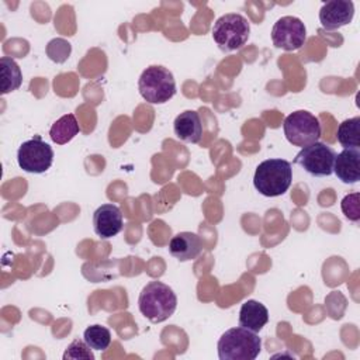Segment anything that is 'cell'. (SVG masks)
Segmentation results:
<instances>
[{
    "label": "cell",
    "mask_w": 360,
    "mask_h": 360,
    "mask_svg": "<svg viewBox=\"0 0 360 360\" xmlns=\"http://www.w3.org/2000/svg\"><path fill=\"white\" fill-rule=\"evenodd\" d=\"M336 138H338V142L345 149H359L360 148V117H353L342 121L338 127Z\"/></svg>",
    "instance_id": "ac0fdd59"
},
{
    "label": "cell",
    "mask_w": 360,
    "mask_h": 360,
    "mask_svg": "<svg viewBox=\"0 0 360 360\" xmlns=\"http://www.w3.org/2000/svg\"><path fill=\"white\" fill-rule=\"evenodd\" d=\"M354 4L350 0H330L322 4L319 21L325 31H335L352 22Z\"/></svg>",
    "instance_id": "30bf717a"
},
{
    "label": "cell",
    "mask_w": 360,
    "mask_h": 360,
    "mask_svg": "<svg viewBox=\"0 0 360 360\" xmlns=\"http://www.w3.org/2000/svg\"><path fill=\"white\" fill-rule=\"evenodd\" d=\"M174 135L187 143H198L202 136V124L200 114L194 110L180 112L173 122Z\"/></svg>",
    "instance_id": "4fadbf2b"
},
{
    "label": "cell",
    "mask_w": 360,
    "mask_h": 360,
    "mask_svg": "<svg viewBox=\"0 0 360 360\" xmlns=\"http://www.w3.org/2000/svg\"><path fill=\"white\" fill-rule=\"evenodd\" d=\"M217 349L219 360H255L262 350V339L246 328H231L221 335Z\"/></svg>",
    "instance_id": "3957f363"
},
{
    "label": "cell",
    "mask_w": 360,
    "mask_h": 360,
    "mask_svg": "<svg viewBox=\"0 0 360 360\" xmlns=\"http://www.w3.org/2000/svg\"><path fill=\"white\" fill-rule=\"evenodd\" d=\"M83 340L93 350H105L111 343V332L103 325H90L83 332Z\"/></svg>",
    "instance_id": "d6986e66"
},
{
    "label": "cell",
    "mask_w": 360,
    "mask_h": 360,
    "mask_svg": "<svg viewBox=\"0 0 360 360\" xmlns=\"http://www.w3.org/2000/svg\"><path fill=\"white\" fill-rule=\"evenodd\" d=\"M212 38L224 52L240 49L249 39L250 24L246 17L238 13L221 15L212 27Z\"/></svg>",
    "instance_id": "5b68a950"
},
{
    "label": "cell",
    "mask_w": 360,
    "mask_h": 360,
    "mask_svg": "<svg viewBox=\"0 0 360 360\" xmlns=\"http://www.w3.org/2000/svg\"><path fill=\"white\" fill-rule=\"evenodd\" d=\"M292 167L288 160L274 158L257 165L253 176L255 188L264 197L283 195L291 186Z\"/></svg>",
    "instance_id": "7a4b0ae2"
},
{
    "label": "cell",
    "mask_w": 360,
    "mask_h": 360,
    "mask_svg": "<svg viewBox=\"0 0 360 360\" xmlns=\"http://www.w3.org/2000/svg\"><path fill=\"white\" fill-rule=\"evenodd\" d=\"M340 208L347 219L357 222L360 219V194L350 193L345 195L340 202Z\"/></svg>",
    "instance_id": "7402d4cb"
},
{
    "label": "cell",
    "mask_w": 360,
    "mask_h": 360,
    "mask_svg": "<svg viewBox=\"0 0 360 360\" xmlns=\"http://www.w3.org/2000/svg\"><path fill=\"white\" fill-rule=\"evenodd\" d=\"M271 41L274 46L284 51H297L307 41L305 24L294 15L278 18L271 28Z\"/></svg>",
    "instance_id": "9c48e42d"
},
{
    "label": "cell",
    "mask_w": 360,
    "mask_h": 360,
    "mask_svg": "<svg viewBox=\"0 0 360 360\" xmlns=\"http://www.w3.org/2000/svg\"><path fill=\"white\" fill-rule=\"evenodd\" d=\"M70 51H72L70 44L63 38H55L49 41L46 45L48 58L56 63H63L69 58Z\"/></svg>",
    "instance_id": "ffe728a7"
},
{
    "label": "cell",
    "mask_w": 360,
    "mask_h": 360,
    "mask_svg": "<svg viewBox=\"0 0 360 360\" xmlns=\"http://www.w3.org/2000/svg\"><path fill=\"white\" fill-rule=\"evenodd\" d=\"M267 322L269 311L262 302L256 300H248L242 304L239 309V326L257 333Z\"/></svg>",
    "instance_id": "9a60e30c"
},
{
    "label": "cell",
    "mask_w": 360,
    "mask_h": 360,
    "mask_svg": "<svg viewBox=\"0 0 360 360\" xmlns=\"http://www.w3.org/2000/svg\"><path fill=\"white\" fill-rule=\"evenodd\" d=\"M336 152L323 142H314L301 148L294 163L301 166L307 173L315 177H325L333 173V162Z\"/></svg>",
    "instance_id": "52a82bcc"
},
{
    "label": "cell",
    "mask_w": 360,
    "mask_h": 360,
    "mask_svg": "<svg viewBox=\"0 0 360 360\" xmlns=\"http://www.w3.org/2000/svg\"><path fill=\"white\" fill-rule=\"evenodd\" d=\"M68 359H73V360H77V359H83V360H93L94 359V354L91 352V347L84 342V340H79V339H75L65 350L63 353V360H68Z\"/></svg>",
    "instance_id": "44dd1931"
},
{
    "label": "cell",
    "mask_w": 360,
    "mask_h": 360,
    "mask_svg": "<svg viewBox=\"0 0 360 360\" xmlns=\"http://www.w3.org/2000/svg\"><path fill=\"white\" fill-rule=\"evenodd\" d=\"M142 98L150 104H165L176 94V80L173 73L160 65L146 68L138 80Z\"/></svg>",
    "instance_id": "277c9868"
},
{
    "label": "cell",
    "mask_w": 360,
    "mask_h": 360,
    "mask_svg": "<svg viewBox=\"0 0 360 360\" xmlns=\"http://www.w3.org/2000/svg\"><path fill=\"white\" fill-rule=\"evenodd\" d=\"M202 249L201 239L194 232H179L169 242V252L180 262H188L195 259Z\"/></svg>",
    "instance_id": "5bb4252c"
},
{
    "label": "cell",
    "mask_w": 360,
    "mask_h": 360,
    "mask_svg": "<svg viewBox=\"0 0 360 360\" xmlns=\"http://www.w3.org/2000/svg\"><path fill=\"white\" fill-rule=\"evenodd\" d=\"M53 162V149L39 135L22 142L17 150V163L27 173H45Z\"/></svg>",
    "instance_id": "ba28073f"
},
{
    "label": "cell",
    "mask_w": 360,
    "mask_h": 360,
    "mask_svg": "<svg viewBox=\"0 0 360 360\" xmlns=\"http://www.w3.org/2000/svg\"><path fill=\"white\" fill-rule=\"evenodd\" d=\"M333 173L345 184H356L360 180V150L343 149L335 156Z\"/></svg>",
    "instance_id": "7c38bea8"
},
{
    "label": "cell",
    "mask_w": 360,
    "mask_h": 360,
    "mask_svg": "<svg viewBox=\"0 0 360 360\" xmlns=\"http://www.w3.org/2000/svg\"><path fill=\"white\" fill-rule=\"evenodd\" d=\"M138 307L146 319L159 323L173 315L177 307V297L167 284L155 280L142 288Z\"/></svg>",
    "instance_id": "6da1fadb"
},
{
    "label": "cell",
    "mask_w": 360,
    "mask_h": 360,
    "mask_svg": "<svg viewBox=\"0 0 360 360\" xmlns=\"http://www.w3.org/2000/svg\"><path fill=\"white\" fill-rule=\"evenodd\" d=\"M122 212L115 204H103L93 214V228L101 239H110L121 232Z\"/></svg>",
    "instance_id": "8fae6325"
},
{
    "label": "cell",
    "mask_w": 360,
    "mask_h": 360,
    "mask_svg": "<svg viewBox=\"0 0 360 360\" xmlns=\"http://www.w3.org/2000/svg\"><path fill=\"white\" fill-rule=\"evenodd\" d=\"M0 79H1V94L17 90L22 83V73L20 66L13 58L3 56L0 59Z\"/></svg>",
    "instance_id": "e0dca14e"
},
{
    "label": "cell",
    "mask_w": 360,
    "mask_h": 360,
    "mask_svg": "<svg viewBox=\"0 0 360 360\" xmlns=\"http://www.w3.org/2000/svg\"><path fill=\"white\" fill-rule=\"evenodd\" d=\"M79 132L80 128L76 117L73 114H65L52 124L49 129V136L55 143L65 145L72 141Z\"/></svg>",
    "instance_id": "2e32d148"
},
{
    "label": "cell",
    "mask_w": 360,
    "mask_h": 360,
    "mask_svg": "<svg viewBox=\"0 0 360 360\" xmlns=\"http://www.w3.org/2000/svg\"><path fill=\"white\" fill-rule=\"evenodd\" d=\"M283 129L287 141L300 148L316 142L322 132L319 120L305 110H298L288 114L284 120Z\"/></svg>",
    "instance_id": "8992f818"
}]
</instances>
